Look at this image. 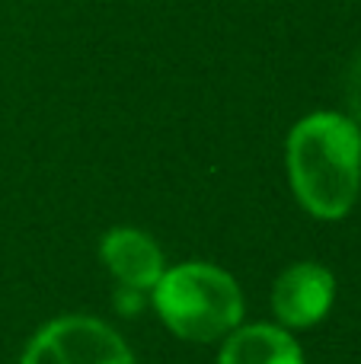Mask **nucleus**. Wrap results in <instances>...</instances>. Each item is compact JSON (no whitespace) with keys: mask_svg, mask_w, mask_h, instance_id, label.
Here are the masks:
<instances>
[{"mask_svg":"<svg viewBox=\"0 0 361 364\" xmlns=\"http://www.w3.org/2000/svg\"><path fill=\"white\" fill-rule=\"evenodd\" d=\"M288 179L320 220H339L352 211L361 188V128L345 112H311L288 132Z\"/></svg>","mask_w":361,"mask_h":364,"instance_id":"nucleus-1","label":"nucleus"},{"mask_svg":"<svg viewBox=\"0 0 361 364\" xmlns=\"http://www.w3.org/2000/svg\"><path fill=\"white\" fill-rule=\"evenodd\" d=\"M153 307L176 336L189 342H215L237 329L243 294L227 272L185 262L160 275L153 284Z\"/></svg>","mask_w":361,"mask_h":364,"instance_id":"nucleus-2","label":"nucleus"},{"mask_svg":"<svg viewBox=\"0 0 361 364\" xmlns=\"http://www.w3.org/2000/svg\"><path fill=\"white\" fill-rule=\"evenodd\" d=\"M23 364H134V358L106 323L64 316L29 342Z\"/></svg>","mask_w":361,"mask_h":364,"instance_id":"nucleus-3","label":"nucleus"},{"mask_svg":"<svg viewBox=\"0 0 361 364\" xmlns=\"http://www.w3.org/2000/svg\"><path fill=\"white\" fill-rule=\"evenodd\" d=\"M336 278L317 262H298L281 272L272 288V310L285 326L304 329L320 323L333 307Z\"/></svg>","mask_w":361,"mask_h":364,"instance_id":"nucleus-4","label":"nucleus"},{"mask_svg":"<svg viewBox=\"0 0 361 364\" xmlns=\"http://www.w3.org/2000/svg\"><path fill=\"white\" fill-rule=\"evenodd\" d=\"M102 262L128 291H151L163 275V252L147 233L122 227L102 237Z\"/></svg>","mask_w":361,"mask_h":364,"instance_id":"nucleus-5","label":"nucleus"},{"mask_svg":"<svg viewBox=\"0 0 361 364\" xmlns=\"http://www.w3.org/2000/svg\"><path fill=\"white\" fill-rule=\"evenodd\" d=\"M217 364H304V352L285 329L247 326L224 342Z\"/></svg>","mask_w":361,"mask_h":364,"instance_id":"nucleus-6","label":"nucleus"},{"mask_svg":"<svg viewBox=\"0 0 361 364\" xmlns=\"http://www.w3.org/2000/svg\"><path fill=\"white\" fill-rule=\"evenodd\" d=\"M345 102H349V119L361 128V55L345 74Z\"/></svg>","mask_w":361,"mask_h":364,"instance_id":"nucleus-7","label":"nucleus"},{"mask_svg":"<svg viewBox=\"0 0 361 364\" xmlns=\"http://www.w3.org/2000/svg\"><path fill=\"white\" fill-rule=\"evenodd\" d=\"M358 198H361V188H358Z\"/></svg>","mask_w":361,"mask_h":364,"instance_id":"nucleus-8","label":"nucleus"}]
</instances>
